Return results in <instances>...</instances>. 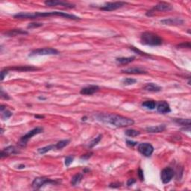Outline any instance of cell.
<instances>
[{
  "label": "cell",
  "mask_w": 191,
  "mask_h": 191,
  "mask_svg": "<svg viewBox=\"0 0 191 191\" xmlns=\"http://www.w3.org/2000/svg\"><path fill=\"white\" fill-rule=\"evenodd\" d=\"M95 117L99 121L107 123V124H111L117 128L128 127V126H133L134 124V121L132 119L118 115V114H99L95 115Z\"/></svg>",
  "instance_id": "1"
},
{
  "label": "cell",
  "mask_w": 191,
  "mask_h": 191,
  "mask_svg": "<svg viewBox=\"0 0 191 191\" xmlns=\"http://www.w3.org/2000/svg\"><path fill=\"white\" fill-rule=\"evenodd\" d=\"M64 17L67 19H70V20H80V17H76L72 14L64 13V12L60 11H51V12H35V13H17L14 15V18L16 19H35L37 17Z\"/></svg>",
  "instance_id": "2"
},
{
  "label": "cell",
  "mask_w": 191,
  "mask_h": 191,
  "mask_svg": "<svg viewBox=\"0 0 191 191\" xmlns=\"http://www.w3.org/2000/svg\"><path fill=\"white\" fill-rule=\"evenodd\" d=\"M140 41L143 44L148 46H160L162 44L163 40L160 36L152 32H143L140 36Z\"/></svg>",
  "instance_id": "3"
},
{
  "label": "cell",
  "mask_w": 191,
  "mask_h": 191,
  "mask_svg": "<svg viewBox=\"0 0 191 191\" xmlns=\"http://www.w3.org/2000/svg\"><path fill=\"white\" fill-rule=\"evenodd\" d=\"M43 131H44V129L41 127H37L35 128V129H32V130L29 131L27 134H25V135L22 136V138H20L18 144L20 145V146H22V147H25V146H26L28 141H29L33 136L43 132Z\"/></svg>",
  "instance_id": "4"
},
{
  "label": "cell",
  "mask_w": 191,
  "mask_h": 191,
  "mask_svg": "<svg viewBox=\"0 0 191 191\" xmlns=\"http://www.w3.org/2000/svg\"><path fill=\"white\" fill-rule=\"evenodd\" d=\"M58 183L59 181H56V180H52L50 178H44V177H38V178H36L34 180L32 184V187H33V189L39 190L41 187H43L46 184L56 185V184H58Z\"/></svg>",
  "instance_id": "5"
},
{
  "label": "cell",
  "mask_w": 191,
  "mask_h": 191,
  "mask_svg": "<svg viewBox=\"0 0 191 191\" xmlns=\"http://www.w3.org/2000/svg\"><path fill=\"white\" fill-rule=\"evenodd\" d=\"M59 52L57 49L54 48H42V49H37L33 50L30 54L29 56H35V55H58Z\"/></svg>",
  "instance_id": "6"
},
{
  "label": "cell",
  "mask_w": 191,
  "mask_h": 191,
  "mask_svg": "<svg viewBox=\"0 0 191 191\" xmlns=\"http://www.w3.org/2000/svg\"><path fill=\"white\" fill-rule=\"evenodd\" d=\"M172 9H173V6L169 3H167V2H159V3H158V5H156L152 9L146 13V15L151 17V16H152V13H154L155 11L162 12L168 11L172 10Z\"/></svg>",
  "instance_id": "7"
},
{
  "label": "cell",
  "mask_w": 191,
  "mask_h": 191,
  "mask_svg": "<svg viewBox=\"0 0 191 191\" xmlns=\"http://www.w3.org/2000/svg\"><path fill=\"white\" fill-rule=\"evenodd\" d=\"M138 150L145 157H149L154 152V147L149 143H142L138 145Z\"/></svg>",
  "instance_id": "8"
},
{
  "label": "cell",
  "mask_w": 191,
  "mask_h": 191,
  "mask_svg": "<svg viewBox=\"0 0 191 191\" xmlns=\"http://www.w3.org/2000/svg\"><path fill=\"white\" fill-rule=\"evenodd\" d=\"M175 176V172L172 168L166 167L163 169L161 173V179L164 184L170 182Z\"/></svg>",
  "instance_id": "9"
},
{
  "label": "cell",
  "mask_w": 191,
  "mask_h": 191,
  "mask_svg": "<svg viewBox=\"0 0 191 191\" xmlns=\"http://www.w3.org/2000/svg\"><path fill=\"white\" fill-rule=\"evenodd\" d=\"M126 5V2H107L103 6L100 8V10L105 11H112L117 9H119Z\"/></svg>",
  "instance_id": "10"
},
{
  "label": "cell",
  "mask_w": 191,
  "mask_h": 191,
  "mask_svg": "<svg viewBox=\"0 0 191 191\" xmlns=\"http://www.w3.org/2000/svg\"><path fill=\"white\" fill-rule=\"evenodd\" d=\"M45 5H46L47 6H56V5H61V6H64L67 8H75V5L73 4H70L69 2H63V1H55V0H52V1H46Z\"/></svg>",
  "instance_id": "11"
},
{
  "label": "cell",
  "mask_w": 191,
  "mask_h": 191,
  "mask_svg": "<svg viewBox=\"0 0 191 191\" xmlns=\"http://www.w3.org/2000/svg\"><path fill=\"white\" fill-rule=\"evenodd\" d=\"M157 107V111L160 114H167V113L171 111V109L169 107V105L165 101H161L158 102Z\"/></svg>",
  "instance_id": "12"
},
{
  "label": "cell",
  "mask_w": 191,
  "mask_h": 191,
  "mask_svg": "<svg viewBox=\"0 0 191 191\" xmlns=\"http://www.w3.org/2000/svg\"><path fill=\"white\" fill-rule=\"evenodd\" d=\"M99 91V87L97 85H90L87 87H84L81 90L80 93L82 95L91 96L94 94L95 93L98 92Z\"/></svg>",
  "instance_id": "13"
},
{
  "label": "cell",
  "mask_w": 191,
  "mask_h": 191,
  "mask_svg": "<svg viewBox=\"0 0 191 191\" xmlns=\"http://www.w3.org/2000/svg\"><path fill=\"white\" fill-rule=\"evenodd\" d=\"M17 153H19L18 149H17L16 147H14V146H10L6 147L5 149H2V152H1V154H0V156H1V158H5V157H8V156L9 155L15 154H17Z\"/></svg>",
  "instance_id": "14"
},
{
  "label": "cell",
  "mask_w": 191,
  "mask_h": 191,
  "mask_svg": "<svg viewBox=\"0 0 191 191\" xmlns=\"http://www.w3.org/2000/svg\"><path fill=\"white\" fill-rule=\"evenodd\" d=\"M161 23H162L163 25H180L184 23V21L179 18H169L162 20L161 21Z\"/></svg>",
  "instance_id": "15"
},
{
  "label": "cell",
  "mask_w": 191,
  "mask_h": 191,
  "mask_svg": "<svg viewBox=\"0 0 191 191\" xmlns=\"http://www.w3.org/2000/svg\"><path fill=\"white\" fill-rule=\"evenodd\" d=\"M122 72L126 74H134V75H140V74H146L147 72L144 70L138 68V67H131V68H128V69L122 70Z\"/></svg>",
  "instance_id": "16"
},
{
  "label": "cell",
  "mask_w": 191,
  "mask_h": 191,
  "mask_svg": "<svg viewBox=\"0 0 191 191\" xmlns=\"http://www.w3.org/2000/svg\"><path fill=\"white\" fill-rule=\"evenodd\" d=\"M143 90L148 91V92L157 93L161 91V87L156 84H154V83H148L143 87Z\"/></svg>",
  "instance_id": "17"
},
{
  "label": "cell",
  "mask_w": 191,
  "mask_h": 191,
  "mask_svg": "<svg viewBox=\"0 0 191 191\" xmlns=\"http://www.w3.org/2000/svg\"><path fill=\"white\" fill-rule=\"evenodd\" d=\"M165 129H166V126L165 125H158V126L147 127L146 129V130L149 133H160L164 131Z\"/></svg>",
  "instance_id": "18"
},
{
  "label": "cell",
  "mask_w": 191,
  "mask_h": 191,
  "mask_svg": "<svg viewBox=\"0 0 191 191\" xmlns=\"http://www.w3.org/2000/svg\"><path fill=\"white\" fill-rule=\"evenodd\" d=\"M7 70H16V71H21V72H28V71H34L38 70L37 68L32 66H20V67H11Z\"/></svg>",
  "instance_id": "19"
},
{
  "label": "cell",
  "mask_w": 191,
  "mask_h": 191,
  "mask_svg": "<svg viewBox=\"0 0 191 191\" xmlns=\"http://www.w3.org/2000/svg\"><path fill=\"white\" fill-rule=\"evenodd\" d=\"M135 59V57L134 56H131V57H122V58H116V61L117 63L119 64H128L129 63L132 62L133 60Z\"/></svg>",
  "instance_id": "20"
},
{
  "label": "cell",
  "mask_w": 191,
  "mask_h": 191,
  "mask_svg": "<svg viewBox=\"0 0 191 191\" xmlns=\"http://www.w3.org/2000/svg\"><path fill=\"white\" fill-rule=\"evenodd\" d=\"M5 35L8 36V37H13V36L18 35V34H27L28 32H25L22 29H13V30H10L8 32H5Z\"/></svg>",
  "instance_id": "21"
},
{
  "label": "cell",
  "mask_w": 191,
  "mask_h": 191,
  "mask_svg": "<svg viewBox=\"0 0 191 191\" xmlns=\"http://www.w3.org/2000/svg\"><path fill=\"white\" fill-rule=\"evenodd\" d=\"M83 178V174L82 173H77L72 178V180H71V184H72L73 186H76V185H79V183L81 182V179Z\"/></svg>",
  "instance_id": "22"
},
{
  "label": "cell",
  "mask_w": 191,
  "mask_h": 191,
  "mask_svg": "<svg viewBox=\"0 0 191 191\" xmlns=\"http://www.w3.org/2000/svg\"><path fill=\"white\" fill-rule=\"evenodd\" d=\"M174 122L184 127H190V119H174Z\"/></svg>",
  "instance_id": "23"
},
{
  "label": "cell",
  "mask_w": 191,
  "mask_h": 191,
  "mask_svg": "<svg viewBox=\"0 0 191 191\" xmlns=\"http://www.w3.org/2000/svg\"><path fill=\"white\" fill-rule=\"evenodd\" d=\"M156 105H157V103L153 100L146 101V102H143L142 103L143 107L149 109V110H153V109H154L156 107Z\"/></svg>",
  "instance_id": "24"
},
{
  "label": "cell",
  "mask_w": 191,
  "mask_h": 191,
  "mask_svg": "<svg viewBox=\"0 0 191 191\" xmlns=\"http://www.w3.org/2000/svg\"><path fill=\"white\" fill-rule=\"evenodd\" d=\"M54 149H55V145H49V146H44V147L43 148H40V149H37V152H38L40 154H44Z\"/></svg>",
  "instance_id": "25"
},
{
  "label": "cell",
  "mask_w": 191,
  "mask_h": 191,
  "mask_svg": "<svg viewBox=\"0 0 191 191\" xmlns=\"http://www.w3.org/2000/svg\"><path fill=\"white\" fill-rule=\"evenodd\" d=\"M70 143V140H63L59 142H58L55 144V149H61L67 146Z\"/></svg>",
  "instance_id": "26"
},
{
  "label": "cell",
  "mask_w": 191,
  "mask_h": 191,
  "mask_svg": "<svg viewBox=\"0 0 191 191\" xmlns=\"http://www.w3.org/2000/svg\"><path fill=\"white\" fill-rule=\"evenodd\" d=\"M102 134H99L98 137H96V138H94V139L93 140L91 141V143H90L89 147L90 148H93V147H94L95 146H96V145H97L98 143L100 142V140H102Z\"/></svg>",
  "instance_id": "27"
},
{
  "label": "cell",
  "mask_w": 191,
  "mask_h": 191,
  "mask_svg": "<svg viewBox=\"0 0 191 191\" xmlns=\"http://www.w3.org/2000/svg\"><path fill=\"white\" fill-rule=\"evenodd\" d=\"M140 132L138 131H136L134 129H129L126 131V134L129 137H137V136L140 135Z\"/></svg>",
  "instance_id": "28"
},
{
  "label": "cell",
  "mask_w": 191,
  "mask_h": 191,
  "mask_svg": "<svg viewBox=\"0 0 191 191\" xmlns=\"http://www.w3.org/2000/svg\"><path fill=\"white\" fill-rule=\"evenodd\" d=\"M137 82V80L134 79H132V78H127V79H125L122 80V84L124 85H131V84H134Z\"/></svg>",
  "instance_id": "29"
},
{
  "label": "cell",
  "mask_w": 191,
  "mask_h": 191,
  "mask_svg": "<svg viewBox=\"0 0 191 191\" xmlns=\"http://www.w3.org/2000/svg\"><path fill=\"white\" fill-rule=\"evenodd\" d=\"M2 115H1V117H2V119L5 120V119H8V118H10L12 116V113L11 112L8 110H5L4 111H2Z\"/></svg>",
  "instance_id": "30"
},
{
  "label": "cell",
  "mask_w": 191,
  "mask_h": 191,
  "mask_svg": "<svg viewBox=\"0 0 191 191\" xmlns=\"http://www.w3.org/2000/svg\"><path fill=\"white\" fill-rule=\"evenodd\" d=\"M74 160V157L73 156H67V157H66L65 158V161H64V164H65L66 166H69L72 163V161H73Z\"/></svg>",
  "instance_id": "31"
},
{
  "label": "cell",
  "mask_w": 191,
  "mask_h": 191,
  "mask_svg": "<svg viewBox=\"0 0 191 191\" xmlns=\"http://www.w3.org/2000/svg\"><path fill=\"white\" fill-rule=\"evenodd\" d=\"M40 26H43L42 23H36V22H34V23H30L28 25V29H34V28H38V27Z\"/></svg>",
  "instance_id": "32"
},
{
  "label": "cell",
  "mask_w": 191,
  "mask_h": 191,
  "mask_svg": "<svg viewBox=\"0 0 191 191\" xmlns=\"http://www.w3.org/2000/svg\"><path fill=\"white\" fill-rule=\"evenodd\" d=\"M130 49H131V50H133L134 51V52H137V53H138L139 54V55H146V53H144V52H141V51H140L139 49H137V48H135V47H134V46H131V48H130Z\"/></svg>",
  "instance_id": "33"
},
{
  "label": "cell",
  "mask_w": 191,
  "mask_h": 191,
  "mask_svg": "<svg viewBox=\"0 0 191 191\" xmlns=\"http://www.w3.org/2000/svg\"><path fill=\"white\" fill-rule=\"evenodd\" d=\"M138 177H139V178L140 179L141 181H144V176H143V171L142 169H138Z\"/></svg>",
  "instance_id": "34"
},
{
  "label": "cell",
  "mask_w": 191,
  "mask_h": 191,
  "mask_svg": "<svg viewBox=\"0 0 191 191\" xmlns=\"http://www.w3.org/2000/svg\"><path fill=\"white\" fill-rule=\"evenodd\" d=\"M121 185H122V184L119 182H114V183H111V184H110L109 187L111 188H118L121 186Z\"/></svg>",
  "instance_id": "35"
},
{
  "label": "cell",
  "mask_w": 191,
  "mask_h": 191,
  "mask_svg": "<svg viewBox=\"0 0 191 191\" xmlns=\"http://www.w3.org/2000/svg\"><path fill=\"white\" fill-rule=\"evenodd\" d=\"M178 47H180V48H190V44L189 42L187 43H183V44H179L178 46Z\"/></svg>",
  "instance_id": "36"
},
{
  "label": "cell",
  "mask_w": 191,
  "mask_h": 191,
  "mask_svg": "<svg viewBox=\"0 0 191 191\" xmlns=\"http://www.w3.org/2000/svg\"><path fill=\"white\" fill-rule=\"evenodd\" d=\"M8 70L5 69L4 70H2V72H1V80H3L5 76H6V75H8Z\"/></svg>",
  "instance_id": "37"
},
{
  "label": "cell",
  "mask_w": 191,
  "mask_h": 191,
  "mask_svg": "<svg viewBox=\"0 0 191 191\" xmlns=\"http://www.w3.org/2000/svg\"><path fill=\"white\" fill-rule=\"evenodd\" d=\"M126 143H127L128 146H130V147H134V146L138 145V142H134V141H131V140H127V141H126Z\"/></svg>",
  "instance_id": "38"
},
{
  "label": "cell",
  "mask_w": 191,
  "mask_h": 191,
  "mask_svg": "<svg viewBox=\"0 0 191 191\" xmlns=\"http://www.w3.org/2000/svg\"><path fill=\"white\" fill-rule=\"evenodd\" d=\"M1 97H2V99H10L9 96L8 95L7 93H4V91L2 89H1Z\"/></svg>",
  "instance_id": "39"
},
{
  "label": "cell",
  "mask_w": 191,
  "mask_h": 191,
  "mask_svg": "<svg viewBox=\"0 0 191 191\" xmlns=\"http://www.w3.org/2000/svg\"><path fill=\"white\" fill-rule=\"evenodd\" d=\"M92 154H93V153H92V152H91V153H87V154H84V155H83V156H81V159L87 160V159H88V158H91V156H92Z\"/></svg>",
  "instance_id": "40"
},
{
  "label": "cell",
  "mask_w": 191,
  "mask_h": 191,
  "mask_svg": "<svg viewBox=\"0 0 191 191\" xmlns=\"http://www.w3.org/2000/svg\"><path fill=\"white\" fill-rule=\"evenodd\" d=\"M136 182V180L134 179V178H130V179L128 180L127 181V185L129 187L131 186V185H133L134 184V183Z\"/></svg>",
  "instance_id": "41"
},
{
  "label": "cell",
  "mask_w": 191,
  "mask_h": 191,
  "mask_svg": "<svg viewBox=\"0 0 191 191\" xmlns=\"http://www.w3.org/2000/svg\"><path fill=\"white\" fill-rule=\"evenodd\" d=\"M35 118H40V119H42V118H44V116H39V115H35L34 116Z\"/></svg>",
  "instance_id": "42"
},
{
  "label": "cell",
  "mask_w": 191,
  "mask_h": 191,
  "mask_svg": "<svg viewBox=\"0 0 191 191\" xmlns=\"http://www.w3.org/2000/svg\"><path fill=\"white\" fill-rule=\"evenodd\" d=\"M17 168H19V169H23V168H25V165H20Z\"/></svg>",
  "instance_id": "43"
},
{
  "label": "cell",
  "mask_w": 191,
  "mask_h": 191,
  "mask_svg": "<svg viewBox=\"0 0 191 191\" xmlns=\"http://www.w3.org/2000/svg\"><path fill=\"white\" fill-rule=\"evenodd\" d=\"M39 99H46V98H44V97H39Z\"/></svg>",
  "instance_id": "44"
}]
</instances>
